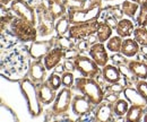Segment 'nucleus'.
Masks as SVG:
<instances>
[{
    "instance_id": "nucleus-1",
    "label": "nucleus",
    "mask_w": 147,
    "mask_h": 122,
    "mask_svg": "<svg viewBox=\"0 0 147 122\" xmlns=\"http://www.w3.org/2000/svg\"><path fill=\"white\" fill-rule=\"evenodd\" d=\"M24 67L25 57L18 48H16V40H7L6 48L1 47V70L7 75H16L22 72Z\"/></svg>"
},
{
    "instance_id": "nucleus-2",
    "label": "nucleus",
    "mask_w": 147,
    "mask_h": 122,
    "mask_svg": "<svg viewBox=\"0 0 147 122\" xmlns=\"http://www.w3.org/2000/svg\"><path fill=\"white\" fill-rule=\"evenodd\" d=\"M78 89L91 101L92 104H100L103 100V92L101 87L88 77L79 78L76 80Z\"/></svg>"
},
{
    "instance_id": "nucleus-3",
    "label": "nucleus",
    "mask_w": 147,
    "mask_h": 122,
    "mask_svg": "<svg viewBox=\"0 0 147 122\" xmlns=\"http://www.w3.org/2000/svg\"><path fill=\"white\" fill-rule=\"evenodd\" d=\"M22 89H23V93H24V95L26 97L30 112L32 114H34V115H37L40 113V111H41V106H40V102L37 100L36 90L33 86V84L28 79H25L22 83Z\"/></svg>"
},
{
    "instance_id": "nucleus-4",
    "label": "nucleus",
    "mask_w": 147,
    "mask_h": 122,
    "mask_svg": "<svg viewBox=\"0 0 147 122\" xmlns=\"http://www.w3.org/2000/svg\"><path fill=\"white\" fill-rule=\"evenodd\" d=\"M75 66L85 77L88 78H93L98 73V68H97L98 65L94 60H91L85 57L77 58L75 60Z\"/></svg>"
},
{
    "instance_id": "nucleus-5",
    "label": "nucleus",
    "mask_w": 147,
    "mask_h": 122,
    "mask_svg": "<svg viewBox=\"0 0 147 122\" xmlns=\"http://www.w3.org/2000/svg\"><path fill=\"white\" fill-rule=\"evenodd\" d=\"M98 23H83L78 26H73L69 30V36L73 38H84L97 31Z\"/></svg>"
},
{
    "instance_id": "nucleus-6",
    "label": "nucleus",
    "mask_w": 147,
    "mask_h": 122,
    "mask_svg": "<svg viewBox=\"0 0 147 122\" xmlns=\"http://www.w3.org/2000/svg\"><path fill=\"white\" fill-rule=\"evenodd\" d=\"M28 24L31 23H25L23 20H15L13 23V30L23 41H31L35 37V31Z\"/></svg>"
},
{
    "instance_id": "nucleus-7",
    "label": "nucleus",
    "mask_w": 147,
    "mask_h": 122,
    "mask_svg": "<svg viewBox=\"0 0 147 122\" xmlns=\"http://www.w3.org/2000/svg\"><path fill=\"white\" fill-rule=\"evenodd\" d=\"M70 97H71V93L67 88L60 90V93L55 97V102L53 104V111L55 113H63L68 110Z\"/></svg>"
},
{
    "instance_id": "nucleus-8",
    "label": "nucleus",
    "mask_w": 147,
    "mask_h": 122,
    "mask_svg": "<svg viewBox=\"0 0 147 122\" xmlns=\"http://www.w3.org/2000/svg\"><path fill=\"white\" fill-rule=\"evenodd\" d=\"M90 54L93 58V60L98 65V66H102L104 67L108 62V53L105 51V48L103 44L98 43V44H94L91 50H90Z\"/></svg>"
},
{
    "instance_id": "nucleus-9",
    "label": "nucleus",
    "mask_w": 147,
    "mask_h": 122,
    "mask_svg": "<svg viewBox=\"0 0 147 122\" xmlns=\"http://www.w3.org/2000/svg\"><path fill=\"white\" fill-rule=\"evenodd\" d=\"M91 101L85 96H77L74 98L73 102V110L75 114L77 115H83V114H90L88 112L91 111Z\"/></svg>"
},
{
    "instance_id": "nucleus-10",
    "label": "nucleus",
    "mask_w": 147,
    "mask_h": 122,
    "mask_svg": "<svg viewBox=\"0 0 147 122\" xmlns=\"http://www.w3.org/2000/svg\"><path fill=\"white\" fill-rule=\"evenodd\" d=\"M37 95L43 104H50L55 100V89L49 85V83L41 84L37 88Z\"/></svg>"
},
{
    "instance_id": "nucleus-11",
    "label": "nucleus",
    "mask_w": 147,
    "mask_h": 122,
    "mask_svg": "<svg viewBox=\"0 0 147 122\" xmlns=\"http://www.w3.org/2000/svg\"><path fill=\"white\" fill-rule=\"evenodd\" d=\"M139 43L136 40L132 38H127L122 42V47H121V53L128 58H131L134 55H136L139 51Z\"/></svg>"
},
{
    "instance_id": "nucleus-12",
    "label": "nucleus",
    "mask_w": 147,
    "mask_h": 122,
    "mask_svg": "<svg viewBox=\"0 0 147 122\" xmlns=\"http://www.w3.org/2000/svg\"><path fill=\"white\" fill-rule=\"evenodd\" d=\"M98 15V9H93L91 11H84V13H74L70 16V22L73 24L78 23H86L88 19H93Z\"/></svg>"
},
{
    "instance_id": "nucleus-13",
    "label": "nucleus",
    "mask_w": 147,
    "mask_h": 122,
    "mask_svg": "<svg viewBox=\"0 0 147 122\" xmlns=\"http://www.w3.org/2000/svg\"><path fill=\"white\" fill-rule=\"evenodd\" d=\"M61 57H62L61 49H53L51 52L48 53V55L44 59V66H45V68L47 69H51V68L55 67L59 63Z\"/></svg>"
},
{
    "instance_id": "nucleus-14",
    "label": "nucleus",
    "mask_w": 147,
    "mask_h": 122,
    "mask_svg": "<svg viewBox=\"0 0 147 122\" xmlns=\"http://www.w3.org/2000/svg\"><path fill=\"white\" fill-rule=\"evenodd\" d=\"M134 24L128 19H122L117 25V33L121 37H128L132 33Z\"/></svg>"
},
{
    "instance_id": "nucleus-15",
    "label": "nucleus",
    "mask_w": 147,
    "mask_h": 122,
    "mask_svg": "<svg viewBox=\"0 0 147 122\" xmlns=\"http://www.w3.org/2000/svg\"><path fill=\"white\" fill-rule=\"evenodd\" d=\"M129 69L134 75H136L142 79L147 78V66L145 63H142L138 61H131L129 63Z\"/></svg>"
},
{
    "instance_id": "nucleus-16",
    "label": "nucleus",
    "mask_w": 147,
    "mask_h": 122,
    "mask_svg": "<svg viewBox=\"0 0 147 122\" xmlns=\"http://www.w3.org/2000/svg\"><path fill=\"white\" fill-rule=\"evenodd\" d=\"M103 77L105 80L109 83H118L120 80V75L119 70L117 69L114 66H104L103 69Z\"/></svg>"
},
{
    "instance_id": "nucleus-17",
    "label": "nucleus",
    "mask_w": 147,
    "mask_h": 122,
    "mask_svg": "<svg viewBox=\"0 0 147 122\" xmlns=\"http://www.w3.org/2000/svg\"><path fill=\"white\" fill-rule=\"evenodd\" d=\"M144 105L140 104H134L127 112V121H139L142 118Z\"/></svg>"
},
{
    "instance_id": "nucleus-18",
    "label": "nucleus",
    "mask_w": 147,
    "mask_h": 122,
    "mask_svg": "<svg viewBox=\"0 0 147 122\" xmlns=\"http://www.w3.org/2000/svg\"><path fill=\"white\" fill-rule=\"evenodd\" d=\"M96 34H97V38H98L101 42L108 41V38H109L111 36V34H112L110 25H108L107 23H98Z\"/></svg>"
},
{
    "instance_id": "nucleus-19",
    "label": "nucleus",
    "mask_w": 147,
    "mask_h": 122,
    "mask_svg": "<svg viewBox=\"0 0 147 122\" xmlns=\"http://www.w3.org/2000/svg\"><path fill=\"white\" fill-rule=\"evenodd\" d=\"M111 115H112L111 106L109 104H104L100 106V109L95 113V118L100 121H109V120H111Z\"/></svg>"
},
{
    "instance_id": "nucleus-20",
    "label": "nucleus",
    "mask_w": 147,
    "mask_h": 122,
    "mask_svg": "<svg viewBox=\"0 0 147 122\" xmlns=\"http://www.w3.org/2000/svg\"><path fill=\"white\" fill-rule=\"evenodd\" d=\"M134 36H135V40L142 47L147 48V30L144 28V26H140V27L136 28L135 32H134Z\"/></svg>"
},
{
    "instance_id": "nucleus-21",
    "label": "nucleus",
    "mask_w": 147,
    "mask_h": 122,
    "mask_svg": "<svg viewBox=\"0 0 147 122\" xmlns=\"http://www.w3.org/2000/svg\"><path fill=\"white\" fill-rule=\"evenodd\" d=\"M125 94H126V96L128 97L129 100L132 102V104H140V105H144L146 104V101L144 100V97L140 95V93L138 92V93H136L135 90H132V89H126L125 90Z\"/></svg>"
},
{
    "instance_id": "nucleus-22",
    "label": "nucleus",
    "mask_w": 147,
    "mask_h": 122,
    "mask_svg": "<svg viewBox=\"0 0 147 122\" xmlns=\"http://www.w3.org/2000/svg\"><path fill=\"white\" fill-rule=\"evenodd\" d=\"M44 75H45V69L44 67L40 63V62H36L33 65L32 67V70H31V76L32 78L35 80V82H40L44 78Z\"/></svg>"
},
{
    "instance_id": "nucleus-23",
    "label": "nucleus",
    "mask_w": 147,
    "mask_h": 122,
    "mask_svg": "<svg viewBox=\"0 0 147 122\" xmlns=\"http://www.w3.org/2000/svg\"><path fill=\"white\" fill-rule=\"evenodd\" d=\"M128 110H129V104L128 102L125 101V100H119L115 103V105H114V113L117 115H119V117L127 114Z\"/></svg>"
},
{
    "instance_id": "nucleus-24",
    "label": "nucleus",
    "mask_w": 147,
    "mask_h": 122,
    "mask_svg": "<svg viewBox=\"0 0 147 122\" xmlns=\"http://www.w3.org/2000/svg\"><path fill=\"white\" fill-rule=\"evenodd\" d=\"M108 49L112 52H119L121 51V47H122V41L120 38V36H114L111 37L110 41L108 42Z\"/></svg>"
},
{
    "instance_id": "nucleus-25",
    "label": "nucleus",
    "mask_w": 147,
    "mask_h": 122,
    "mask_svg": "<svg viewBox=\"0 0 147 122\" xmlns=\"http://www.w3.org/2000/svg\"><path fill=\"white\" fill-rule=\"evenodd\" d=\"M48 83H49V85L53 88L55 90H57V89L60 88V85L62 84V78H60L57 73H53V75H51V76L49 77Z\"/></svg>"
},
{
    "instance_id": "nucleus-26",
    "label": "nucleus",
    "mask_w": 147,
    "mask_h": 122,
    "mask_svg": "<svg viewBox=\"0 0 147 122\" xmlns=\"http://www.w3.org/2000/svg\"><path fill=\"white\" fill-rule=\"evenodd\" d=\"M138 25L139 26L147 25V6H144L140 10V16L138 18Z\"/></svg>"
},
{
    "instance_id": "nucleus-27",
    "label": "nucleus",
    "mask_w": 147,
    "mask_h": 122,
    "mask_svg": "<svg viewBox=\"0 0 147 122\" xmlns=\"http://www.w3.org/2000/svg\"><path fill=\"white\" fill-rule=\"evenodd\" d=\"M137 89L140 93V95L144 97V100L147 103V83L146 82H139L137 84Z\"/></svg>"
},
{
    "instance_id": "nucleus-28",
    "label": "nucleus",
    "mask_w": 147,
    "mask_h": 122,
    "mask_svg": "<svg viewBox=\"0 0 147 122\" xmlns=\"http://www.w3.org/2000/svg\"><path fill=\"white\" fill-rule=\"evenodd\" d=\"M74 83V76L71 72H67L62 76V84L66 87H70Z\"/></svg>"
},
{
    "instance_id": "nucleus-29",
    "label": "nucleus",
    "mask_w": 147,
    "mask_h": 122,
    "mask_svg": "<svg viewBox=\"0 0 147 122\" xmlns=\"http://www.w3.org/2000/svg\"><path fill=\"white\" fill-rule=\"evenodd\" d=\"M60 23V22H59ZM67 26H68V23H66V20H61V23L57 26V30H58V32L60 33V34H63L65 32H66V30H67Z\"/></svg>"
},
{
    "instance_id": "nucleus-30",
    "label": "nucleus",
    "mask_w": 147,
    "mask_h": 122,
    "mask_svg": "<svg viewBox=\"0 0 147 122\" xmlns=\"http://www.w3.org/2000/svg\"><path fill=\"white\" fill-rule=\"evenodd\" d=\"M112 59H113V61H115V62H118V63H122V62L125 61V59H123L122 57H120V55H113Z\"/></svg>"
},
{
    "instance_id": "nucleus-31",
    "label": "nucleus",
    "mask_w": 147,
    "mask_h": 122,
    "mask_svg": "<svg viewBox=\"0 0 147 122\" xmlns=\"http://www.w3.org/2000/svg\"><path fill=\"white\" fill-rule=\"evenodd\" d=\"M107 24L110 25V26H112V27H114V26L118 25L117 22H115V19H113V18H108V19H107Z\"/></svg>"
},
{
    "instance_id": "nucleus-32",
    "label": "nucleus",
    "mask_w": 147,
    "mask_h": 122,
    "mask_svg": "<svg viewBox=\"0 0 147 122\" xmlns=\"http://www.w3.org/2000/svg\"><path fill=\"white\" fill-rule=\"evenodd\" d=\"M65 67H66V69H68V70H70V71H73L75 68H74V66H73V63L71 62H69V61H67L66 63H65Z\"/></svg>"
},
{
    "instance_id": "nucleus-33",
    "label": "nucleus",
    "mask_w": 147,
    "mask_h": 122,
    "mask_svg": "<svg viewBox=\"0 0 147 122\" xmlns=\"http://www.w3.org/2000/svg\"><path fill=\"white\" fill-rule=\"evenodd\" d=\"M107 100H109V101H114V100H117V95H112V96H108V97H107Z\"/></svg>"
},
{
    "instance_id": "nucleus-34",
    "label": "nucleus",
    "mask_w": 147,
    "mask_h": 122,
    "mask_svg": "<svg viewBox=\"0 0 147 122\" xmlns=\"http://www.w3.org/2000/svg\"><path fill=\"white\" fill-rule=\"evenodd\" d=\"M26 2H28V3H31V2H33V1H35V0H25Z\"/></svg>"
},
{
    "instance_id": "nucleus-35",
    "label": "nucleus",
    "mask_w": 147,
    "mask_h": 122,
    "mask_svg": "<svg viewBox=\"0 0 147 122\" xmlns=\"http://www.w3.org/2000/svg\"><path fill=\"white\" fill-rule=\"evenodd\" d=\"M143 120H144V121H145V122H147V113H146V115L144 117V119H143Z\"/></svg>"
},
{
    "instance_id": "nucleus-36",
    "label": "nucleus",
    "mask_w": 147,
    "mask_h": 122,
    "mask_svg": "<svg viewBox=\"0 0 147 122\" xmlns=\"http://www.w3.org/2000/svg\"><path fill=\"white\" fill-rule=\"evenodd\" d=\"M57 71H62V68H61V67H58V69H57Z\"/></svg>"
}]
</instances>
